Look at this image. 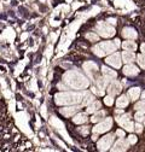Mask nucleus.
Segmentation results:
<instances>
[{
    "mask_svg": "<svg viewBox=\"0 0 145 152\" xmlns=\"http://www.w3.org/2000/svg\"><path fill=\"white\" fill-rule=\"evenodd\" d=\"M102 104L99 102H93V103H91L88 106H87V113H93L96 111H98V109H100Z\"/></svg>",
    "mask_w": 145,
    "mask_h": 152,
    "instance_id": "nucleus-19",
    "label": "nucleus"
},
{
    "mask_svg": "<svg viewBox=\"0 0 145 152\" xmlns=\"http://www.w3.org/2000/svg\"><path fill=\"white\" fill-rule=\"evenodd\" d=\"M128 144H130V142H127L126 140L120 139L119 141L115 142V145H114V147L111 148V151H126L127 148H128Z\"/></svg>",
    "mask_w": 145,
    "mask_h": 152,
    "instance_id": "nucleus-12",
    "label": "nucleus"
},
{
    "mask_svg": "<svg viewBox=\"0 0 145 152\" xmlns=\"http://www.w3.org/2000/svg\"><path fill=\"white\" fill-rule=\"evenodd\" d=\"M139 96H140V88H138V87H133L128 91V97L131 100H137L139 98Z\"/></svg>",
    "mask_w": 145,
    "mask_h": 152,
    "instance_id": "nucleus-16",
    "label": "nucleus"
},
{
    "mask_svg": "<svg viewBox=\"0 0 145 152\" xmlns=\"http://www.w3.org/2000/svg\"><path fill=\"white\" fill-rule=\"evenodd\" d=\"M80 110V106L79 105H68L67 107H63V109H61V113L63 116H65V117H70V116H72V115H75V113L78 112Z\"/></svg>",
    "mask_w": 145,
    "mask_h": 152,
    "instance_id": "nucleus-8",
    "label": "nucleus"
},
{
    "mask_svg": "<svg viewBox=\"0 0 145 152\" xmlns=\"http://www.w3.org/2000/svg\"><path fill=\"white\" fill-rule=\"evenodd\" d=\"M114 141V135L113 134H108L105 137H103L99 141H98V150L99 151H106L111 147V144Z\"/></svg>",
    "mask_w": 145,
    "mask_h": 152,
    "instance_id": "nucleus-6",
    "label": "nucleus"
},
{
    "mask_svg": "<svg viewBox=\"0 0 145 152\" xmlns=\"http://www.w3.org/2000/svg\"><path fill=\"white\" fill-rule=\"evenodd\" d=\"M134 109L137 110V111H140V112H145V100H141L140 103H137L135 104V106H134Z\"/></svg>",
    "mask_w": 145,
    "mask_h": 152,
    "instance_id": "nucleus-25",
    "label": "nucleus"
},
{
    "mask_svg": "<svg viewBox=\"0 0 145 152\" xmlns=\"http://www.w3.org/2000/svg\"><path fill=\"white\" fill-rule=\"evenodd\" d=\"M104 103H105L108 106H111V105L114 104V98H113V96H110V94H109V96H106V97L104 98Z\"/></svg>",
    "mask_w": 145,
    "mask_h": 152,
    "instance_id": "nucleus-28",
    "label": "nucleus"
},
{
    "mask_svg": "<svg viewBox=\"0 0 145 152\" xmlns=\"http://www.w3.org/2000/svg\"><path fill=\"white\" fill-rule=\"evenodd\" d=\"M128 103H130V99L127 98L126 96H121L117 100H116V106L119 107V109H123V107H126L127 105H128Z\"/></svg>",
    "mask_w": 145,
    "mask_h": 152,
    "instance_id": "nucleus-18",
    "label": "nucleus"
},
{
    "mask_svg": "<svg viewBox=\"0 0 145 152\" xmlns=\"http://www.w3.org/2000/svg\"><path fill=\"white\" fill-rule=\"evenodd\" d=\"M140 51H141L143 54H145V44H141V46H140Z\"/></svg>",
    "mask_w": 145,
    "mask_h": 152,
    "instance_id": "nucleus-34",
    "label": "nucleus"
},
{
    "mask_svg": "<svg viewBox=\"0 0 145 152\" xmlns=\"http://www.w3.org/2000/svg\"><path fill=\"white\" fill-rule=\"evenodd\" d=\"M83 69L92 76V74H94V72H97L98 71V66H97V64H94V63H92V62H87V63H85L83 64Z\"/></svg>",
    "mask_w": 145,
    "mask_h": 152,
    "instance_id": "nucleus-14",
    "label": "nucleus"
},
{
    "mask_svg": "<svg viewBox=\"0 0 145 152\" xmlns=\"http://www.w3.org/2000/svg\"><path fill=\"white\" fill-rule=\"evenodd\" d=\"M121 54L120 53H113L111 56H109L108 58H106V63L109 65H111L114 68H120L121 66Z\"/></svg>",
    "mask_w": 145,
    "mask_h": 152,
    "instance_id": "nucleus-7",
    "label": "nucleus"
},
{
    "mask_svg": "<svg viewBox=\"0 0 145 152\" xmlns=\"http://www.w3.org/2000/svg\"><path fill=\"white\" fill-rule=\"evenodd\" d=\"M144 115H143V112H140V111H138L137 113H135V120L138 121V122H141V121H144Z\"/></svg>",
    "mask_w": 145,
    "mask_h": 152,
    "instance_id": "nucleus-29",
    "label": "nucleus"
},
{
    "mask_svg": "<svg viewBox=\"0 0 145 152\" xmlns=\"http://www.w3.org/2000/svg\"><path fill=\"white\" fill-rule=\"evenodd\" d=\"M108 22L110 24H116V20H114V18H110V20H108Z\"/></svg>",
    "mask_w": 145,
    "mask_h": 152,
    "instance_id": "nucleus-35",
    "label": "nucleus"
},
{
    "mask_svg": "<svg viewBox=\"0 0 145 152\" xmlns=\"http://www.w3.org/2000/svg\"><path fill=\"white\" fill-rule=\"evenodd\" d=\"M138 72H139L138 68L135 65H133L132 63H128L123 68V74L126 76H135V75H138Z\"/></svg>",
    "mask_w": 145,
    "mask_h": 152,
    "instance_id": "nucleus-11",
    "label": "nucleus"
},
{
    "mask_svg": "<svg viewBox=\"0 0 145 152\" xmlns=\"http://www.w3.org/2000/svg\"><path fill=\"white\" fill-rule=\"evenodd\" d=\"M121 91H122V86L117 81H113L108 87V92H109L110 96H116V94H119Z\"/></svg>",
    "mask_w": 145,
    "mask_h": 152,
    "instance_id": "nucleus-9",
    "label": "nucleus"
},
{
    "mask_svg": "<svg viewBox=\"0 0 145 152\" xmlns=\"http://www.w3.org/2000/svg\"><path fill=\"white\" fill-rule=\"evenodd\" d=\"M86 93H72V92H63L58 93L54 97L56 104L58 105H74L82 102Z\"/></svg>",
    "mask_w": 145,
    "mask_h": 152,
    "instance_id": "nucleus-2",
    "label": "nucleus"
},
{
    "mask_svg": "<svg viewBox=\"0 0 145 152\" xmlns=\"http://www.w3.org/2000/svg\"><path fill=\"white\" fill-rule=\"evenodd\" d=\"M141 98H143V100H145V91H144L143 94H141Z\"/></svg>",
    "mask_w": 145,
    "mask_h": 152,
    "instance_id": "nucleus-36",
    "label": "nucleus"
},
{
    "mask_svg": "<svg viewBox=\"0 0 145 152\" xmlns=\"http://www.w3.org/2000/svg\"><path fill=\"white\" fill-rule=\"evenodd\" d=\"M134 130L137 132V133H141V130H143V127H141V124H135L134 126Z\"/></svg>",
    "mask_w": 145,
    "mask_h": 152,
    "instance_id": "nucleus-32",
    "label": "nucleus"
},
{
    "mask_svg": "<svg viewBox=\"0 0 145 152\" xmlns=\"http://www.w3.org/2000/svg\"><path fill=\"white\" fill-rule=\"evenodd\" d=\"M122 36L126 37V39H128V40H134V39H137L138 34H137L135 29L127 27V28H123V30H122Z\"/></svg>",
    "mask_w": 145,
    "mask_h": 152,
    "instance_id": "nucleus-10",
    "label": "nucleus"
},
{
    "mask_svg": "<svg viewBox=\"0 0 145 152\" xmlns=\"http://www.w3.org/2000/svg\"><path fill=\"white\" fill-rule=\"evenodd\" d=\"M111 127H113V118L108 117V118L100 121L93 128V133H96V134H99V133H105V132H108L109 129H110Z\"/></svg>",
    "mask_w": 145,
    "mask_h": 152,
    "instance_id": "nucleus-5",
    "label": "nucleus"
},
{
    "mask_svg": "<svg viewBox=\"0 0 145 152\" xmlns=\"http://www.w3.org/2000/svg\"><path fill=\"white\" fill-rule=\"evenodd\" d=\"M97 31L103 37H111L115 35V28L105 22H99L97 24Z\"/></svg>",
    "mask_w": 145,
    "mask_h": 152,
    "instance_id": "nucleus-4",
    "label": "nucleus"
},
{
    "mask_svg": "<svg viewBox=\"0 0 145 152\" xmlns=\"http://www.w3.org/2000/svg\"><path fill=\"white\" fill-rule=\"evenodd\" d=\"M79 132L81 133V134H83V135H87L89 129H88V127H81V128H79Z\"/></svg>",
    "mask_w": 145,
    "mask_h": 152,
    "instance_id": "nucleus-30",
    "label": "nucleus"
},
{
    "mask_svg": "<svg viewBox=\"0 0 145 152\" xmlns=\"http://www.w3.org/2000/svg\"><path fill=\"white\" fill-rule=\"evenodd\" d=\"M122 47H123V50H126V51H135V50H137V45H135V42H134V41H131V40H128V41H123Z\"/></svg>",
    "mask_w": 145,
    "mask_h": 152,
    "instance_id": "nucleus-20",
    "label": "nucleus"
},
{
    "mask_svg": "<svg viewBox=\"0 0 145 152\" xmlns=\"http://www.w3.org/2000/svg\"><path fill=\"white\" fill-rule=\"evenodd\" d=\"M128 142H130L131 145L135 144V142H137V137H135V135H130V137H128Z\"/></svg>",
    "mask_w": 145,
    "mask_h": 152,
    "instance_id": "nucleus-31",
    "label": "nucleus"
},
{
    "mask_svg": "<svg viewBox=\"0 0 145 152\" xmlns=\"http://www.w3.org/2000/svg\"><path fill=\"white\" fill-rule=\"evenodd\" d=\"M105 117V111H103V110H100V111H97L94 115L92 116V118H91V121H92L93 123H96V122H100L102 121V118H104Z\"/></svg>",
    "mask_w": 145,
    "mask_h": 152,
    "instance_id": "nucleus-21",
    "label": "nucleus"
},
{
    "mask_svg": "<svg viewBox=\"0 0 145 152\" xmlns=\"http://www.w3.org/2000/svg\"><path fill=\"white\" fill-rule=\"evenodd\" d=\"M87 113H78V115L74 116V118H72V121H74V123L76 124H81V123H85L87 121Z\"/></svg>",
    "mask_w": 145,
    "mask_h": 152,
    "instance_id": "nucleus-17",
    "label": "nucleus"
},
{
    "mask_svg": "<svg viewBox=\"0 0 145 152\" xmlns=\"http://www.w3.org/2000/svg\"><path fill=\"white\" fill-rule=\"evenodd\" d=\"M127 132H133L134 130V124H133V122L132 121H128V122H126L123 126H122Z\"/></svg>",
    "mask_w": 145,
    "mask_h": 152,
    "instance_id": "nucleus-26",
    "label": "nucleus"
},
{
    "mask_svg": "<svg viewBox=\"0 0 145 152\" xmlns=\"http://www.w3.org/2000/svg\"><path fill=\"white\" fill-rule=\"evenodd\" d=\"M144 123H145V118H144Z\"/></svg>",
    "mask_w": 145,
    "mask_h": 152,
    "instance_id": "nucleus-37",
    "label": "nucleus"
},
{
    "mask_svg": "<svg viewBox=\"0 0 145 152\" xmlns=\"http://www.w3.org/2000/svg\"><path fill=\"white\" fill-rule=\"evenodd\" d=\"M128 121H131V115L130 113H124V115L117 117V122H119L120 126H123L126 122H128Z\"/></svg>",
    "mask_w": 145,
    "mask_h": 152,
    "instance_id": "nucleus-23",
    "label": "nucleus"
},
{
    "mask_svg": "<svg viewBox=\"0 0 145 152\" xmlns=\"http://www.w3.org/2000/svg\"><path fill=\"white\" fill-rule=\"evenodd\" d=\"M116 135L120 137V138H123L124 137V132L121 130V129H119V130H116Z\"/></svg>",
    "mask_w": 145,
    "mask_h": 152,
    "instance_id": "nucleus-33",
    "label": "nucleus"
},
{
    "mask_svg": "<svg viewBox=\"0 0 145 152\" xmlns=\"http://www.w3.org/2000/svg\"><path fill=\"white\" fill-rule=\"evenodd\" d=\"M86 37H87L89 41H98V40H99V36H98L97 34H94V33H88V34H86Z\"/></svg>",
    "mask_w": 145,
    "mask_h": 152,
    "instance_id": "nucleus-27",
    "label": "nucleus"
},
{
    "mask_svg": "<svg viewBox=\"0 0 145 152\" xmlns=\"http://www.w3.org/2000/svg\"><path fill=\"white\" fill-rule=\"evenodd\" d=\"M63 81L65 85H68L71 88H75V89H85L89 85L88 79L86 76H83L82 74L74 71V70L67 71L63 75Z\"/></svg>",
    "mask_w": 145,
    "mask_h": 152,
    "instance_id": "nucleus-1",
    "label": "nucleus"
},
{
    "mask_svg": "<svg viewBox=\"0 0 145 152\" xmlns=\"http://www.w3.org/2000/svg\"><path fill=\"white\" fill-rule=\"evenodd\" d=\"M93 102H94V97L92 96V94L86 93L83 99H82V105H89L91 103H93Z\"/></svg>",
    "mask_w": 145,
    "mask_h": 152,
    "instance_id": "nucleus-22",
    "label": "nucleus"
},
{
    "mask_svg": "<svg viewBox=\"0 0 145 152\" xmlns=\"http://www.w3.org/2000/svg\"><path fill=\"white\" fill-rule=\"evenodd\" d=\"M137 62H138V64L140 65V68H143V69H145V54H139L138 57H137Z\"/></svg>",
    "mask_w": 145,
    "mask_h": 152,
    "instance_id": "nucleus-24",
    "label": "nucleus"
},
{
    "mask_svg": "<svg viewBox=\"0 0 145 152\" xmlns=\"http://www.w3.org/2000/svg\"><path fill=\"white\" fill-rule=\"evenodd\" d=\"M102 72H103V75L105 76L106 79H115L116 76H117L116 71L109 69V68H106V66H103V68H102Z\"/></svg>",
    "mask_w": 145,
    "mask_h": 152,
    "instance_id": "nucleus-15",
    "label": "nucleus"
},
{
    "mask_svg": "<svg viewBox=\"0 0 145 152\" xmlns=\"http://www.w3.org/2000/svg\"><path fill=\"white\" fill-rule=\"evenodd\" d=\"M117 47H120V40H117V39L114 41H104V42L97 44L93 47V52L98 57H104L106 54L115 52L117 50Z\"/></svg>",
    "mask_w": 145,
    "mask_h": 152,
    "instance_id": "nucleus-3",
    "label": "nucleus"
},
{
    "mask_svg": "<svg viewBox=\"0 0 145 152\" xmlns=\"http://www.w3.org/2000/svg\"><path fill=\"white\" fill-rule=\"evenodd\" d=\"M135 59V54L133 53V51H126L122 52V61L124 63H132Z\"/></svg>",
    "mask_w": 145,
    "mask_h": 152,
    "instance_id": "nucleus-13",
    "label": "nucleus"
}]
</instances>
